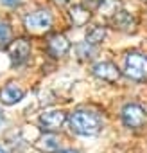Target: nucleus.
I'll list each match as a JSON object with an SVG mask.
<instances>
[{
  "mask_svg": "<svg viewBox=\"0 0 147 153\" xmlns=\"http://www.w3.org/2000/svg\"><path fill=\"white\" fill-rule=\"evenodd\" d=\"M68 16H70V20H72V24H74V25L83 27V25H86V24H88V20L92 18V11H90V7L77 4V6H72V7H70Z\"/></svg>",
  "mask_w": 147,
  "mask_h": 153,
  "instance_id": "11",
  "label": "nucleus"
},
{
  "mask_svg": "<svg viewBox=\"0 0 147 153\" xmlns=\"http://www.w3.org/2000/svg\"><path fill=\"white\" fill-rule=\"evenodd\" d=\"M54 2L57 4V6H66V4H70L72 0H54Z\"/></svg>",
  "mask_w": 147,
  "mask_h": 153,
  "instance_id": "18",
  "label": "nucleus"
},
{
  "mask_svg": "<svg viewBox=\"0 0 147 153\" xmlns=\"http://www.w3.org/2000/svg\"><path fill=\"white\" fill-rule=\"evenodd\" d=\"M47 51L50 56L54 58H63L68 51H70V42L65 34H52L47 42Z\"/></svg>",
  "mask_w": 147,
  "mask_h": 153,
  "instance_id": "8",
  "label": "nucleus"
},
{
  "mask_svg": "<svg viewBox=\"0 0 147 153\" xmlns=\"http://www.w3.org/2000/svg\"><path fill=\"white\" fill-rule=\"evenodd\" d=\"M0 153H7V151H6V149H4L2 146H0Z\"/></svg>",
  "mask_w": 147,
  "mask_h": 153,
  "instance_id": "20",
  "label": "nucleus"
},
{
  "mask_svg": "<svg viewBox=\"0 0 147 153\" xmlns=\"http://www.w3.org/2000/svg\"><path fill=\"white\" fill-rule=\"evenodd\" d=\"M56 153H77V151H74V149H63V151H56Z\"/></svg>",
  "mask_w": 147,
  "mask_h": 153,
  "instance_id": "19",
  "label": "nucleus"
},
{
  "mask_svg": "<svg viewBox=\"0 0 147 153\" xmlns=\"http://www.w3.org/2000/svg\"><path fill=\"white\" fill-rule=\"evenodd\" d=\"M126 76L135 81H143L147 78V56L129 52L126 56Z\"/></svg>",
  "mask_w": 147,
  "mask_h": 153,
  "instance_id": "3",
  "label": "nucleus"
},
{
  "mask_svg": "<svg viewBox=\"0 0 147 153\" xmlns=\"http://www.w3.org/2000/svg\"><path fill=\"white\" fill-rule=\"evenodd\" d=\"M13 42V31L7 22H0V47L6 49Z\"/></svg>",
  "mask_w": 147,
  "mask_h": 153,
  "instance_id": "15",
  "label": "nucleus"
},
{
  "mask_svg": "<svg viewBox=\"0 0 147 153\" xmlns=\"http://www.w3.org/2000/svg\"><path fill=\"white\" fill-rule=\"evenodd\" d=\"M7 52H9V59H11V65L13 67H20L24 65L29 56H31V42H27L25 38H16L9 43L7 47Z\"/></svg>",
  "mask_w": 147,
  "mask_h": 153,
  "instance_id": "4",
  "label": "nucleus"
},
{
  "mask_svg": "<svg viewBox=\"0 0 147 153\" xmlns=\"http://www.w3.org/2000/svg\"><path fill=\"white\" fill-rule=\"evenodd\" d=\"M0 2H2L4 6H7V7H16L22 0H0Z\"/></svg>",
  "mask_w": 147,
  "mask_h": 153,
  "instance_id": "17",
  "label": "nucleus"
},
{
  "mask_svg": "<svg viewBox=\"0 0 147 153\" xmlns=\"http://www.w3.org/2000/svg\"><path fill=\"white\" fill-rule=\"evenodd\" d=\"M111 25H113L115 29H118V31L131 33V31H135V27H136V20H135V16H133L131 13L120 9L118 13H115V15L111 16Z\"/></svg>",
  "mask_w": 147,
  "mask_h": 153,
  "instance_id": "10",
  "label": "nucleus"
},
{
  "mask_svg": "<svg viewBox=\"0 0 147 153\" xmlns=\"http://www.w3.org/2000/svg\"><path fill=\"white\" fill-rule=\"evenodd\" d=\"M122 121L129 128H142L145 124V112L136 103H127L122 108Z\"/></svg>",
  "mask_w": 147,
  "mask_h": 153,
  "instance_id": "5",
  "label": "nucleus"
},
{
  "mask_svg": "<svg viewBox=\"0 0 147 153\" xmlns=\"http://www.w3.org/2000/svg\"><path fill=\"white\" fill-rule=\"evenodd\" d=\"M52 15L50 11L47 9H38V11H32L29 13L25 18H24V27L27 29V33L31 34H45L50 31L52 27Z\"/></svg>",
  "mask_w": 147,
  "mask_h": 153,
  "instance_id": "2",
  "label": "nucleus"
},
{
  "mask_svg": "<svg viewBox=\"0 0 147 153\" xmlns=\"http://www.w3.org/2000/svg\"><path fill=\"white\" fill-rule=\"evenodd\" d=\"M66 121V115L61 112V110H50V112H45L40 115V124L45 131H57L63 123Z\"/></svg>",
  "mask_w": 147,
  "mask_h": 153,
  "instance_id": "7",
  "label": "nucleus"
},
{
  "mask_svg": "<svg viewBox=\"0 0 147 153\" xmlns=\"http://www.w3.org/2000/svg\"><path fill=\"white\" fill-rule=\"evenodd\" d=\"M92 72H93V76H97L99 79L108 81V83H117L120 79V70L111 61H99V63H95Z\"/></svg>",
  "mask_w": 147,
  "mask_h": 153,
  "instance_id": "6",
  "label": "nucleus"
},
{
  "mask_svg": "<svg viewBox=\"0 0 147 153\" xmlns=\"http://www.w3.org/2000/svg\"><path fill=\"white\" fill-rule=\"evenodd\" d=\"M77 54L81 56V58H92L93 56V45H90V43H81V45H77Z\"/></svg>",
  "mask_w": 147,
  "mask_h": 153,
  "instance_id": "16",
  "label": "nucleus"
},
{
  "mask_svg": "<svg viewBox=\"0 0 147 153\" xmlns=\"http://www.w3.org/2000/svg\"><path fill=\"white\" fill-rule=\"evenodd\" d=\"M2 121H4V117H2V114H0V124H2Z\"/></svg>",
  "mask_w": 147,
  "mask_h": 153,
  "instance_id": "21",
  "label": "nucleus"
},
{
  "mask_svg": "<svg viewBox=\"0 0 147 153\" xmlns=\"http://www.w3.org/2000/svg\"><path fill=\"white\" fill-rule=\"evenodd\" d=\"M59 139L56 137V135H52V133H45L40 140H38V148L41 149V151H57L59 149Z\"/></svg>",
  "mask_w": 147,
  "mask_h": 153,
  "instance_id": "12",
  "label": "nucleus"
},
{
  "mask_svg": "<svg viewBox=\"0 0 147 153\" xmlns=\"http://www.w3.org/2000/svg\"><path fill=\"white\" fill-rule=\"evenodd\" d=\"M68 123H70V128L74 131L79 135H85V137H92V135H97L101 131L99 115H95L93 112H88V110L72 112L68 117Z\"/></svg>",
  "mask_w": 147,
  "mask_h": 153,
  "instance_id": "1",
  "label": "nucleus"
},
{
  "mask_svg": "<svg viewBox=\"0 0 147 153\" xmlns=\"http://www.w3.org/2000/svg\"><path fill=\"white\" fill-rule=\"evenodd\" d=\"M24 96H25L24 88L20 85H16V83H9V85H6L2 90H0V101H2L4 105H7V106L20 103L24 99Z\"/></svg>",
  "mask_w": 147,
  "mask_h": 153,
  "instance_id": "9",
  "label": "nucleus"
},
{
  "mask_svg": "<svg viewBox=\"0 0 147 153\" xmlns=\"http://www.w3.org/2000/svg\"><path fill=\"white\" fill-rule=\"evenodd\" d=\"M106 38V29L104 27H92L88 33H86V43L90 45H99L102 40Z\"/></svg>",
  "mask_w": 147,
  "mask_h": 153,
  "instance_id": "14",
  "label": "nucleus"
},
{
  "mask_svg": "<svg viewBox=\"0 0 147 153\" xmlns=\"http://www.w3.org/2000/svg\"><path fill=\"white\" fill-rule=\"evenodd\" d=\"M99 11H101V15H104V16H113L115 13H118L120 11V0H101L99 2Z\"/></svg>",
  "mask_w": 147,
  "mask_h": 153,
  "instance_id": "13",
  "label": "nucleus"
}]
</instances>
